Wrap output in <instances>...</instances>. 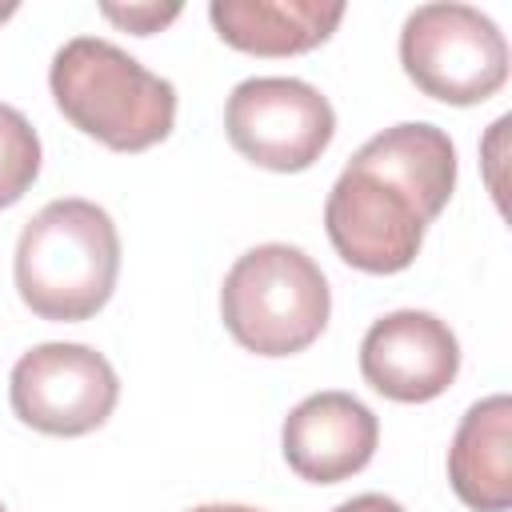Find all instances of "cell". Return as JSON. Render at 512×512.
Masks as SVG:
<instances>
[{
    "instance_id": "obj_15",
    "label": "cell",
    "mask_w": 512,
    "mask_h": 512,
    "mask_svg": "<svg viewBox=\"0 0 512 512\" xmlns=\"http://www.w3.org/2000/svg\"><path fill=\"white\" fill-rule=\"evenodd\" d=\"M192 512H264V508H252V504H200Z\"/></svg>"
},
{
    "instance_id": "obj_14",
    "label": "cell",
    "mask_w": 512,
    "mask_h": 512,
    "mask_svg": "<svg viewBox=\"0 0 512 512\" xmlns=\"http://www.w3.org/2000/svg\"><path fill=\"white\" fill-rule=\"evenodd\" d=\"M332 512H404V504H396V500L384 496V492H360V496L336 504Z\"/></svg>"
},
{
    "instance_id": "obj_10",
    "label": "cell",
    "mask_w": 512,
    "mask_h": 512,
    "mask_svg": "<svg viewBox=\"0 0 512 512\" xmlns=\"http://www.w3.org/2000/svg\"><path fill=\"white\" fill-rule=\"evenodd\" d=\"M448 484L472 512L512 508V400L504 392L460 416L448 444Z\"/></svg>"
},
{
    "instance_id": "obj_1",
    "label": "cell",
    "mask_w": 512,
    "mask_h": 512,
    "mask_svg": "<svg viewBox=\"0 0 512 512\" xmlns=\"http://www.w3.org/2000/svg\"><path fill=\"white\" fill-rule=\"evenodd\" d=\"M456 188V144L444 128L404 120L364 140L324 200L336 256L368 276L404 272Z\"/></svg>"
},
{
    "instance_id": "obj_2",
    "label": "cell",
    "mask_w": 512,
    "mask_h": 512,
    "mask_svg": "<svg viewBox=\"0 0 512 512\" xmlns=\"http://www.w3.org/2000/svg\"><path fill=\"white\" fill-rule=\"evenodd\" d=\"M12 276L24 308L52 324L92 320L116 292L120 232L112 216L84 200H48L16 240Z\"/></svg>"
},
{
    "instance_id": "obj_7",
    "label": "cell",
    "mask_w": 512,
    "mask_h": 512,
    "mask_svg": "<svg viewBox=\"0 0 512 512\" xmlns=\"http://www.w3.org/2000/svg\"><path fill=\"white\" fill-rule=\"evenodd\" d=\"M120 400V376L88 344H36L12 364L8 404L20 424L44 436H88Z\"/></svg>"
},
{
    "instance_id": "obj_13",
    "label": "cell",
    "mask_w": 512,
    "mask_h": 512,
    "mask_svg": "<svg viewBox=\"0 0 512 512\" xmlns=\"http://www.w3.org/2000/svg\"><path fill=\"white\" fill-rule=\"evenodd\" d=\"M100 16L128 28L132 36H152L180 16V4H100Z\"/></svg>"
},
{
    "instance_id": "obj_6",
    "label": "cell",
    "mask_w": 512,
    "mask_h": 512,
    "mask_svg": "<svg viewBox=\"0 0 512 512\" xmlns=\"http://www.w3.org/2000/svg\"><path fill=\"white\" fill-rule=\"evenodd\" d=\"M228 144L268 172L312 168L332 136L336 112L320 88L296 76H252L240 80L224 104Z\"/></svg>"
},
{
    "instance_id": "obj_16",
    "label": "cell",
    "mask_w": 512,
    "mask_h": 512,
    "mask_svg": "<svg viewBox=\"0 0 512 512\" xmlns=\"http://www.w3.org/2000/svg\"><path fill=\"white\" fill-rule=\"evenodd\" d=\"M8 16H16V4H0V24H4Z\"/></svg>"
},
{
    "instance_id": "obj_4",
    "label": "cell",
    "mask_w": 512,
    "mask_h": 512,
    "mask_svg": "<svg viewBox=\"0 0 512 512\" xmlns=\"http://www.w3.org/2000/svg\"><path fill=\"white\" fill-rule=\"evenodd\" d=\"M332 316V288L320 264L296 244H256L220 284L228 336L256 356H296L320 340Z\"/></svg>"
},
{
    "instance_id": "obj_5",
    "label": "cell",
    "mask_w": 512,
    "mask_h": 512,
    "mask_svg": "<svg viewBox=\"0 0 512 512\" xmlns=\"http://www.w3.org/2000/svg\"><path fill=\"white\" fill-rule=\"evenodd\" d=\"M404 76L440 104H484L508 84V40L472 4H420L400 28Z\"/></svg>"
},
{
    "instance_id": "obj_12",
    "label": "cell",
    "mask_w": 512,
    "mask_h": 512,
    "mask_svg": "<svg viewBox=\"0 0 512 512\" xmlns=\"http://www.w3.org/2000/svg\"><path fill=\"white\" fill-rule=\"evenodd\" d=\"M40 136L28 116L12 104H0V208L24 200V192L40 176Z\"/></svg>"
},
{
    "instance_id": "obj_17",
    "label": "cell",
    "mask_w": 512,
    "mask_h": 512,
    "mask_svg": "<svg viewBox=\"0 0 512 512\" xmlns=\"http://www.w3.org/2000/svg\"><path fill=\"white\" fill-rule=\"evenodd\" d=\"M0 512H8V508H4V504H0Z\"/></svg>"
},
{
    "instance_id": "obj_3",
    "label": "cell",
    "mask_w": 512,
    "mask_h": 512,
    "mask_svg": "<svg viewBox=\"0 0 512 512\" xmlns=\"http://www.w3.org/2000/svg\"><path fill=\"white\" fill-rule=\"evenodd\" d=\"M60 116L112 152H144L176 128L172 80L104 36H72L48 68Z\"/></svg>"
},
{
    "instance_id": "obj_11",
    "label": "cell",
    "mask_w": 512,
    "mask_h": 512,
    "mask_svg": "<svg viewBox=\"0 0 512 512\" xmlns=\"http://www.w3.org/2000/svg\"><path fill=\"white\" fill-rule=\"evenodd\" d=\"M216 36L248 56H300L320 48L344 20L340 0H212Z\"/></svg>"
},
{
    "instance_id": "obj_9",
    "label": "cell",
    "mask_w": 512,
    "mask_h": 512,
    "mask_svg": "<svg viewBox=\"0 0 512 512\" xmlns=\"http://www.w3.org/2000/svg\"><path fill=\"white\" fill-rule=\"evenodd\" d=\"M380 444L376 412L352 392L328 388L304 396L280 428L288 468L308 484H340L364 472Z\"/></svg>"
},
{
    "instance_id": "obj_8",
    "label": "cell",
    "mask_w": 512,
    "mask_h": 512,
    "mask_svg": "<svg viewBox=\"0 0 512 512\" xmlns=\"http://www.w3.org/2000/svg\"><path fill=\"white\" fill-rule=\"evenodd\" d=\"M460 340L436 312L396 308L368 324L360 340V376L396 404H428L452 388Z\"/></svg>"
}]
</instances>
